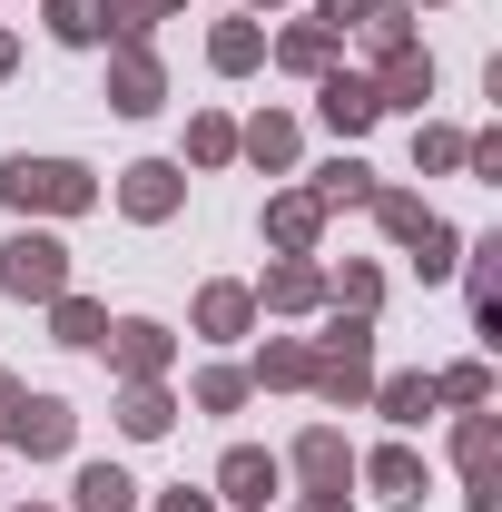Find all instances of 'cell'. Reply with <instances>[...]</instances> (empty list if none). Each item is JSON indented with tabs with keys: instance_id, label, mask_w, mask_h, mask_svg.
Returning a JSON list of instances; mask_svg holds the SVG:
<instances>
[{
	"instance_id": "12",
	"label": "cell",
	"mask_w": 502,
	"mask_h": 512,
	"mask_svg": "<svg viewBox=\"0 0 502 512\" xmlns=\"http://www.w3.org/2000/svg\"><path fill=\"white\" fill-rule=\"evenodd\" d=\"M10 444H20V453H69V404H60V394H20Z\"/></svg>"
},
{
	"instance_id": "16",
	"label": "cell",
	"mask_w": 502,
	"mask_h": 512,
	"mask_svg": "<svg viewBox=\"0 0 502 512\" xmlns=\"http://www.w3.org/2000/svg\"><path fill=\"white\" fill-rule=\"evenodd\" d=\"M365 207H375V227H384V237H394V247H414V237L434 227V207H424V197H414V188H375V197H365Z\"/></svg>"
},
{
	"instance_id": "5",
	"label": "cell",
	"mask_w": 502,
	"mask_h": 512,
	"mask_svg": "<svg viewBox=\"0 0 502 512\" xmlns=\"http://www.w3.org/2000/svg\"><path fill=\"white\" fill-rule=\"evenodd\" d=\"M375 109H424L434 99V50L424 40H404V50H375Z\"/></svg>"
},
{
	"instance_id": "29",
	"label": "cell",
	"mask_w": 502,
	"mask_h": 512,
	"mask_svg": "<svg viewBox=\"0 0 502 512\" xmlns=\"http://www.w3.org/2000/svg\"><path fill=\"white\" fill-rule=\"evenodd\" d=\"M414 266H424V276H453V266H463V237H453V227H424V237H414Z\"/></svg>"
},
{
	"instance_id": "13",
	"label": "cell",
	"mask_w": 502,
	"mask_h": 512,
	"mask_svg": "<svg viewBox=\"0 0 502 512\" xmlns=\"http://www.w3.org/2000/svg\"><path fill=\"white\" fill-rule=\"evenodd\" d=\"M286 463L306 473L315 493H325V483H355V453H345V434H335V424H306V434H296V453H286Z\"/></svg>"
},
{
	"instance_id": "14",
	"label": "cell",
	"mask_w": 502,
	"mask_h": 512,
	"mask_svg": "<svg viewBox=\"0 0 502 512\" xmlns=\"http://www.w3.org/2000/svg\"><path fill=\"white\" fill-rule=\"evenodd\" d=\"M306 197L325 207V217H335V207H365V197H375V168H365V158H325Z\"/></svg>"
},
{
	"instance_id": "20",
	"label": "cell",
	"mask_w": 502,
	"mask_h": 512,
	"mask_svg": "<svg viewBox=\"0 0 502 512\" xmlns=\"http://www.w3.org/2000/svg\"><path fill=\"white\" fill-rule=\"evenodd\" d=\"M69 493H79V512H128V503H138V483H128L119 463H79Z\"/></svg>"
},
{
	"instance_id": "23",
	"label": "cell",
	"mask_w": 502,
	"mask_h": 512,
	"mask_svg": "<svg viewBox=\"0 0 502 512\" xmlns=\"http://www.w3.org/2000/svg\"><path fill=\"white\" fill-rule=\"evenodd\" d=\"M276 60L296 69V79H325V69H335V30H315V20H306V30H286Z\"/></svg>"
},
{
	"instance_id": "28",
	"label": "cell",
	"mask_w": 502,
	"mask_h": 512,
	"mask_svg": "<svg viewBox=\"0 0 502 512\" xmlns=\"http://www.w3.org/2000/svg\"><path fill=\"white\" fill-rule=\"evenodd\" d=\"M188 158H197V168H227V158H237V119H197L188 128Z\"/></svg>"
},
{
	"instance_id": "19",
	"label": "cell",
	"mask_w": 502,
	"mask_h": 512,
	"mask_svg": "<svg viewBox=\"0 0 502 512\" xmlns=\"http://www.w3.org/2000/svg\"><path fill=\"white\" fill-rule=\"evenodd\" d=\"M247 325H256L247 286H207V296H197V335H247Z\"/></svg>"
},
{
	"instance_id": "8",
	"label": "cell",
	"mask_w": 502,
	"mask_h": 512,
	"mask_svg": "<svg viewBox=\"0 0 502 512\" xmlns=\"http://www.w3.org/2000/svg\"><path fill=\"white\" fill-rule=\"evenodd\" d=\"M256 306H276V316H315L325 306V266L315 256H286V266H266V286H247Z\"/></svg>"
},
{
	"instance_id": "34",
	"label": "cell",
	"mask_w": 502,
	"mask_h": 512,
	"mask_svg": "<svg viewBox=\"0 0 502 512\" xmlns=\"http://www.w3.org/2000/svg\"><path fill=\"white\" fill-rule=\"evenodd\" d=\"M158 512H217V503H207V493H188V483H178V493H158Z\"/></svg>"
},
{
	"instance_id": "2",
	"label": "cell",
	"mask_w": 502,
	"mask_h": 512,
	"mask_svg": "<svg viewBox=\"0 0 502 512\" xmlns=\"http://www.w3.org/2000/svg\"><path fill=\"white\" fill-rule=\"evenodd\" d=\"M0 207H40V217H79V207H99V178L89 168H69V158H0Z\"/></svg>"
},
{
	"instance_id": "15",
	"label": "cell",
	"mask_w": 502,
	"mask_h": 512,
	"mask_svg": "<svg viewBox=\"0 0 502 512\" xmlns=\"http://www.w3.org/2000/svg\"><path fill=\"white\" fill-rule=\"evenodd\" d=\"M237 148H247L256 168H296V119H286V109H256V119L237 128Z\"/></svg>"
},
{
	"instance_id": "36",
	"label": "cell",
	"mask_w": 502,
	"mask_h": 512,
	"mask_svg": "<svg viewBox=\"0 0 502 512\" xmlns=\"http://www.w3.org/2000/svg\"><path fill=\"white\" fill-rule=\"evenodd\" d=\"M10 69H20V40H10V30H0V79H10Z\"/></svg>"
},
{
	"instance_id": "26",
	"label": "cell",
	"mask_w": 502,
	"mask_h": 512,
	"mask_svg": "<svg viewBox=\"0 0 502 512\" xmlns=\"http://www.w3.org/2000/svg\"><path fill=\"white\" fill-rule=\"evenodd\" d=\"M434 404H463V414H483V404H493V365H443V375H434Z\"/></svg>"
},
{
	"instance_id": "24",
	"label": "cell",
	"mask_w": 502,
	"mask_h": 512,
	"mask_svg": "<svg viewBox=\"0 0 502 512\" xmlns=\"http://www.w3.org/2000/svg\"><path fill=\"white\" fill-rule=\"evenodd\" d=\"M493 414H463V434H453V463H463V483H493Z\"/></svg>"
},
{
	"instance_id": "9",
	"label": "cell",
	"mask_w": 502,
	"mask_h": 512,
	"mask_svg": "<svg viewBox=\"0 0 502 512\" xmlns=\"http://www.w3.org/2000/svg\"><path fill=\"white\" fill-rule=\"evenodd\" d=\"M365 483H375L384 503H424V493H434V473H424L414 444H375V453H365Z\"/></svg>"
},
{
	"instance_id": "18",
	"label": "cell",
	"mask_w": 502,
	"mask_h": 512,
	"mask_svg": "<svg viewBox=\"0 0 502 512\" xmlns=\"http://www.w3.org/2000/svg\"><path fill=\"white\" fill-rule=\"evenodd\" d=\"M365 404H375L384 424H424V414H434V375H384Z\"/></svg>"
},
{
	"instance_id": "25",
	"label": "cell",
	"mask_w": 502,
	"mask_h": 512,
	"mask_svg": "<svg viewBox=\"0 0 502 512\" xmlns=\"http://www.w3.org/2000/svg\"><path fill=\"white\" fill-rule=\"evenodd\" d=\"M306 375H315V345H306V335H276V345L256 355V384H306Z\"/></svg>"
},
{
	"instance_id": "10",
	"label": "cell",
	"mask_w": 502,
	"mask_h": 512,
	"mask_svg": "<svg viewBox=\"0 0 502 512\" xmlns=\"http://www.w3.org/2000/svg\"><path fill=\"white\" fill-rule=\"evenodd\" d=\"M276 483H286V463H276V453H256V444H237L227 463H217V493H227L237 512H256L266 493H276Z\"/></svg>"
},
{
	"instance_id": "17",
	"label": "cell",
	"mask_w": 502,
	"mask_h": 512,
	"mask_svg": "<svg viewBox=\"0 0 502 512\" xmlns=\"http://www.w3.org/2000/svg\"><path fill=\"white\" fill-rule=\"evenodd\" d=\"M315 227H325V207H315L306 188H296V197H276V207H266V237H276V247H286V256H306V247H315Z\"/></svg>"
},
{
	"instance_id": "22",
	"label": "cell",
	"mask_w": 502,
	"mask_h": 512,
	"mask_svg": "<svg viewBox=\"0 0 502 512\" xmlns=\"http://www.w3.org/2000/svg\"><path fill=\"white\" fill-rule=\"evenodd\" d=\"M207 60H217L227 79H237V69H256V60H266V30H256V20H217V40H207Z\"/></svg>"
},
{
	"instance_id": "4",
	"label": "cell",
	"mask_w": 502,
	"mask_h": 512,
	"mask_svg": "<svg viewBox=\"0 0 502 512\" xmlns=\"http://www.w3.org/2000/svg\"><path fill=\"white\" fill-rule=\"evenodd\" d=\"M99 345H109V365H119L128 384H158V375H168V355H178V335H168V325H148V316L109 325Z\"/></svg>"
},
{
	"instance_id": "38",
	"label": "cell",
	"mask_w": 502,
	"mask_h": 512,
	"mask_svg": "<svg viewBox=\"0 0 502 512\" xmlns=\"http://www.w3.org/2000/svg\"><path fill=\"white\" fill-rule=\"evenodd\" d=\"M30 512H40V503H30Z\"/></svg>"
},
{
	"instance_id": "33",
	"label": "cell",
	"mask_w": 502,
	"mask_h": 512,
	"mask_svg": "<svg viewBox=\"0 0 502 512\" xmlns=\"http://www.w3.org/2000/svg\"><path fill=\"white\" fill-rule=\"evenodd\" d=\"M463 168H473V178H502V138H493V128L463 138Z\"/></svg>"
},
{
	"instance_id": "21",
	"label": "cell",
	"mask_w": 502,
	"mask_h": 512,
	"mask_svg": "<svg viewBox=\"0 0 502 512\" xmlns=\"http://www.w3.org/2000/svg\"><path fill=\"white\" fill-rule=\"evenodd\" d=\"M119 424L138 434V444H148V434H168V424H178V404H168V384H128V394H119Z\"/></svg>"
},
{
	"instance_id": "30",
	"label": "cell",
	"mask_w": 502,
	"mask_h": 512,
	"mask_svg": "<svg viewBox=\"0 0 502 512\" xmlns=\"http://www.w3.org/2000/svg\"><path fill=\"white\" fill-rule=\"evenodd\" d=\"M414 168H463V128H414Z\"/></svg>"
},
{
	"instance_id": "31",
	"label": "cell",
	"mask_w": 502,
	"mask_h": 512,
	"mask_svg": "<svg viewBox=\"0 0 502 512\" xmlns=\"http://www.w3.org/2000/svg\"><path fill=\"white\" fill-rule=\"evenodd\" d=\"M197 404H207V414H237V404H247V375H237V365H207V375H197Z\"/></svg>"
},
{
	"instance_id": "1",
	"label": "cell",
	"mask_w": 502,
	"mask_h": 512,
	"mask_svg": "<svg viewBox=\"0 0 502 512\" xmlns=\"http://www.w3.org/2000/svg\"><path fill=\"white\" fill-rule=\"evenodd\" d=\"M306 384L325 394V404H365V394H375V316H345V306H335Z\"/></svg>"
},
{
	"instance_id": "27",
	"label": "cell",
	"mask_w": 502,
	"mask_h": 512,
	"mask_svg": "<svg viewBox=\"0 0 502 512\" xmlns=\"http://www.w3.org/2000/svg\"><path fill=\"white\" fill-rule=\"evenodd\" d=\"M50 335H60V345H99V335H109V316H99L89 296H50Z\"/></svg>"
},
{
	"instance_id": "3",
	"label": "cell",
	"mask_w": 502,
	"mask_h": 512,
	"mask_svg": "<svg viewBox=\"0 0 502 512\" xmlns=\"http://www.w3.org/2000/svg\"><path fill=\"white\" fill-rule=\"evenodd\" d=\"M0 286H10L20 306H50V296H69V247L50 237V227H20V237L0 247Z\"/></svg>"
},
{
	"instance_id": "11",
	"label": "cell",
	"mask_w": 502,
	"mask_h": 512,
	"mask_svg": "<svg viewBox=\"0 0 502 512\" xmlns=\"http://www.w3.org/2000/svg\"><path fill=\"white\" fill-rule=\"evenodd\" d=\"M158 89H168V79H158V60H148V40L109 60V109H119V119H148V109H158Z\"/></svg>"
},
{
	"instance_id": "32",
	"label": "cell",
	"mask_w": 502,
	"mask_h": 512,
	"mask_svg": "<svg viewBox=\"0 0 502 512\" xmlns=\"http://www.w3.org/2000/svg\"><path fill=\"white\" fill-rule=\"evenodd\" d=\"M365 10H375V0H315V30L345 40V30H365Z\"/></svg>"
},
{
	"instance_id": "7",
	"label": "cell",
	"mask_w": 502,
	"mask_h": 512,
	"mask_svg": "<svg viewBox=\"0 0 502 512\" xmlns=\"http://www.w3.org/2000/svg\"><path fill=\"white\" fill-rule=\"evenodd\" d=\"M315 109H325L335 138H365V128L384 119V109H375V79H345V69H325V79H315Z\"/></svg>"
},
{
	"instance_id": "37",
	"label": "cell",
	"mask_w": 502,
	"mask_h": 512,
	"mask_svg": "<svg viewBox=\"0 0 502 512\" xmlns=\"http://www.w3.org/2000/svg\"><path fill=\"white\" fill-rule=\"evenodd\" d=\"M247 10H276V0H247Z\"/></svg>"
},
{
	"instance_id": "6",
	"label": "cell",
	"mask_w": 502,
	"mask_h": 512,
	"mask_svg": "<svg viewBox=\"0 0 502 512\" xmlns=\"http://www.w3.org/2000/svg\"><path fill=\"white\" fill-rule=\"evenodd\" d=\"M178 197H188V178H178L168 158H138V168L119 178V207L138 217V227H158V217H178Z\"/></svg>"
},
{
	"instance_id": "35",
	"label": "cell",
	"mask_w": 502,
	"mask_h": 512,
	"mask_svg": "<svg viewBox=\"0 0 502 512\" xmlns=\"http://www.w3.org/2000/svg\"><path fill=\"white\" fill-rule=\"evenodd\" d=\"M296 512H355V503H345V483H325V493H306Z\"/></svg>"
}]
</instances>
